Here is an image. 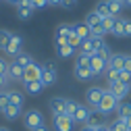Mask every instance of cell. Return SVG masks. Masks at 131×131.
Returning a JSON list of instances; mask_svg holds the SVG:
<instances>
[{"label":"cell","instance_id":"cell-1","mask_svg":"<svg viewBox=\"0 0 131 131\" xmlns=\"http://www.w3.org/2000/svg\"><path fill=\"white\" fill-rule=\"evenodd\" d=\"M44 123H46V121H44L42 110H38V108H29V110H25V114H23V125H25L29 131L38 129V127L44 125Z\"/></svg>","mask_w":131,"mask_h":131},{"label":"cell","instance_id":"cell-2","mask_svg":"<svg viewBox=\"0 0 131 131\" xmlns=\"http://www.w3.org/2000/svg\"><path fill=\"white\" fill-rule=\"evenodd\" d=\"M119 108V100H117V98H114L108 90L104 92V96H102V100H100V104H98V112H102L104 114V117H106V114H110V112H114V110H117Z\"/></svg>","mask_w":131,"mask_h":131},{"label":"cell","instance_id":"cell-3","mask_svg":"<svg viewBox=\"0 0 131 131\" xmlns=\"http://www.w3.org/2000/svg\"><path fill=\"white\" fill-rule=\"evenodd\" d=\"M117 100L121 102L123 98H127L131 94V83H121V81H108V88H106Z\"/></svg>","mask_w":131,"mask_h":131},{"label":"cell","instance_id":"cell-4","mask_svg":"<svg viewBox=\"0 0 131 131\" xmlns=\"http://www.w3.org/2000/svg\"><path fill=\"white\" fill-rule=\"evenodd\" d=\"M42 64L40 62H31V64H27V67L23 69V83H27V81H38V79H42Z\"/></svg>","mask_w":131,"mask_h":131},{"label":"cell","instance_id":"cell-5","mask_svg":"<svg viewBox=\"0 0 131 131\" xmlns=\"http://www.w3.org/2000/svg\"><path fill=\"white\" fill-rule=\"evenodd\" d=\"M104 92H106V90L100 88V85H92V88L85 92V102H88V106H90V108H98V104H100Z\"/></svg>","mask_w":131,"mask_h":131},{"label":"cell","instance_id":"cell-6","mask_svg":"<svg viewBox=\"0 0 131 131\" xmlns=\"http://www.w3.org/2000/svg\"><path fill=\"white\" fill-rule=\"evenodd\" d=\"M52 125H54V131H71L75 121L69 114H56V117H52Z\"/></svg>","mask_w":131,"mask_h":131},{"label":"cell","instance_id":"cell-7","mask_svg":"<svg viewBox=\"0 0 131 131\" xmlns=\"http://www.w3.org/2000/svg\"><path fill=\"white\" fill-rule=\"evenodd\" d=\"M21 48H23V38L19 36V34H13V38H10V42H8V46L4 48V54L6 56H10V58H15L17 54H21Z\"/></svg>","mask_w":131,"mask_h":131},{"label":"cell","instance_id":"cell-8","mask_svg":"<svg viewBox=\"0 0 131 131\" xmlns=\"http://www.w3.org/2000/svg\"><path fill=\"white\" fill-rule=\"evenodd\" d=\"M106 67H108V60H104L102 56H98V54L90 56V69H92V73H94V75L104 73V71H106Z\"/></svg>","mask_w":131,"mask_h":131},{"label":"cell","instance_id":"cell-9","mask_svg":"<svg viewBox=\"0 0 131 131\" xmlns=\"http://www.w3.org/2000/svg\"><path fill=\"white\" fill-rule=\"evenodd\" d=\"M48 106H50V110H52V117H56V114H64V108H67V98L56 96V98H52V100L48 102Z\"/></svg>","mask_w":131,"mask_h":131},{"label":"cell","instance_id":"cell-10","mask_svg":"<svg viewBox=\"0 0 131 131\" xmlns=\"http://www.w3.org/2000/svg\"><path fill=\"white\" fill-rule=\"evenodd\" d=\"M90 114H92V108H90V106L79 104L77 110H75V114H73V121H75V123H81V125H85L88 119H90Z\"/></svg>","mask_w":131,"mask_h":131},{"label":"cell","instance_id":"cell-11","mask_svg":"<svg viewBox=\"0 0 131 131\" xmlns=\"http://www.w3.org/2000/svg\"><path fill=\"white\" fill-rule=\"evenodd\" d=\"M75 77H77L79 81H90V79H94L96 75L92 73L90 64H75Z\"/></svg>","mask_w":131,"mask_h":131},{"label":"cell","instance_id":"cell-12","mask_svg":"<svg viewBox=\"0 0 131 131\" xmlns=\"http://www.w3.org/2000/svg\"><path fill=\"white\" fill-rule=\"evenodd\" d=\"M125 56H127V54H110V58H108V69L123 71V69H125Z\"/></svg>","mask_w":131,"mask_h":131},{"label":"cell","instance_id":"cell-13","mask_svg":"<svg viewBox=\"0 0 131 131\" xmlns=\"http://www.w3.org/2000/svg\"><path fill=\"white\" fill-rule=\"evenodd\" d=\"M8 79L10 81H21L23 79V67H19L15 60H10V64H8Z\"/></svg>","mask_w":131,"mask_h":131},{"label":"cell","instance_id":"cell-14","mask_svg":"<svg viewBox=\"0 0 131 131\" xmlns=\"http://www.w3.org/2000/svg\"><path fill=\"white\" fill-rule=\"evenodd\" d=\"M94 10H96V13L102 17V21H104V19H108V17H112L110 6H108V0H100V2H98V4L94 6ZM114 17H117V15H114Z\"/></svg>","mask_w":131,"mask_h":131},{"label":"cell","instance_id":"cell-15","mask_svg":"<svg viewBox=\"0 0 131 131\" xmlns=\"http://www.w3.org/2000/svg\"><path fill=\"white\" fill-rule=\"evenodd\" d=\"M73 31H75L81 40H90V38H92V29H90V25H85L83 21H81V23H75V25H73Z\"/></svg>","mask_w":131,"mask_h":131},{"label":"cell","instance_id":"cell-16","mask_svg":"<svg viewBox=\"0 0 131 131\" xmlns=\"http://www.w3.org/2000/svg\"><path fill=\"white\" fill-rule=\"evenodd\" d=\"M8 98H10V104H13V106L23 108V104H25V94H23V92H19V90H10V92H8Z\"/></svg>","mask_w":131,"mask_h":131},{"label":"cell","instance_id":"cell-17","mask_svg":"<svg viewBox=\"0 0 131 131\" xmlns=\"http://www.w3.org/2000/svg\"><path fill=\"white\" fill-rule=\"evenodd\" d=\"M85 125H88V127H94V129H98V127H100V125H104V114H102V112H98V110L94 108Z\"/></svg>","mask_w":131,"mask_h":131},{"label":"cell","instance_id":"cell-18","mask_svg":"<svg viewBox=\"0 0 131 131\" xmlns=\"http://www.w3.org/2000/svg\"><path fill=\"white\" fill-rule=\"evenodd\" d=\"M23 88H25V92L27 94H31V96H38L42 90H44V83L38 79V81H27V83H23Z\"/></svg>","mask_w":131,"mask_h":131},{"label":"cell","instance_id":"cell-19","mask_svg":"<svg viewBox=\"0 0 131 131\" xmlns=\"http://www.w3.org/2000/svg\"><path fill=\"white\" fill-rule=\"evenodd\" d=\"M85 25H90V29L92 27H98V25H102V17L98 15L96 10H90L88 15H85V21H83Z\"/></svg>","mask_w":131,"mask_h":131},{"label":"cell","instance_id":"cell-20","mask_svg":"<svg viewBox=\"0 0 131 131\" xmlns=\"http://www.w3.org/2000/svg\"><path fill=\"white\" fill-rule=\"evenodd\" d=\"M19 114H21V108H17V106H8V108H4L2 110V117L6 119V121H17L19 119Z\"/></svg>","mask_w":131,"mask_h":131},{"label":"cell","instance_id":"cell-21","mask_svg":"<svg viewBox=\"0 0 131 131\" xmlns=\"http://www.w3.org/2000/svg\"><path fill=\"white\" fill-rule=\"evenodd\" d=\"M56 54L60 58H71L75 54V48H71L69 44H62V46H56Z\"/></svg>","mask_w":131,"mask_h":131},{"label":"cell","instance_id":"cell-22","mask_svg":"<svg viewBox=\"0 0 131 131\" xmlns=\"http://www.w3.org/2000/svg\"><path fill=\"white\" fill-rule=\"evenodd\" d=\"M36 8H29V6H17V17L19 21H29L31 19V15H34Z\"/></svg>","mask_w":131,"mask_h":131},{"label":"cell","instance_id":"cell-23","mask_svg":"<svg viewBox=\"0 0 131 131\" xmlns=\"http://www.w3.org/2000/svg\"><path fill=\"white\" fill-rule=\"evenodd\" d=\"M13 60H15V62H17V64H19V67H23V69L27 67V64H31V62H34V58H31L29 54H25V52H21V54H17V56H15Z\"/></svg>","mask_w":131,"mask_h":131},{"label":"cell","instance_id":"cell-24","mask_svg":"<svg viewBox=\"0 0 131 131\" xmlns=\"http://www.w3.org/2000/svg\"><path fill=\"white\" fill-rule=\"evenodd\" d=\"M71 34H73V25H67V23L58 25V29H56V38H64L67 40Z\"/></svg>","mask_w":131,"mask_h":131},{"label":"cell","instance_id":"cell-25","mask_svg":"<svg viewBox=\"0 0 131 131\" xmlns=\"http://www.w3.org/2000/svg\"><path fill=\"white\" fill-rule=\"evenodd\" d=\"M10 38H13V34H10L8 29H0V50H4V48L8 46Z\"/></svg>","mask_w":131,"mask_h":131},{"label":"cell","instance_id":"cell-26","mask_svg":"<svg viewBox=\"0 0 131 131\" xmlns=\"http://www.w3.org/2000/svg\"><path fill=\"white\" fill-rule=\"evenodd\" d=\"M119 119L127 121V117H131V104H119Z\"/></svg>","mask_w":131,"mask_h":131},{"label":"cell","instance_id":"cell-27","mask_svg":"<svg viewBox=\"0 0 131 131\" xmlns=\"http://www.w3.org/2000/svg\"><path fill=\"white\" fill-rule=\"evenodd\" d=\"M56 79H58V75H50V73H42V83H44V88H48V85H54L56 83Z\"/></svg>","mask_w":131,"mask_h":131},{"label":"cell","instance_id":"cell-28","mask_svg":"<svg viewBox=\"0 0 131 131\" xmlns=\"http://www.w3.org/2000/svg\"><path fill=\"white\" fill-rule=\"evenodd\" d=\"M81 42H83V40H81V38H79V36L75 34V31H73V34H71V36L67 38V44H69L71 48H75V50H77V48L81 46Z\"/></svg>","mask_w":131,"mask_h":131},{"label":"cell","instance_id":"cell-29","mask_svg":"<svg viewBox=\"0 0 131 131\" xmlns=\"http://www.w3.org/2000/svg\"><path fill=\"white\" fill-rule=\"evenodd\" d=\"M8 106H10V98H8V92L4 90V92H0V112Z\"/></svg>","mask_w":131,"mask_h":131},{"label":"cell","instance_id":"cell-30","mask_svg":"<svg viewBox=\"0 0 131 131\" xmlns=\"http://www.w3.org/2000/svg\"><path fill=\"white\" fill-rule=\"evenodd\" d=\"M112 36H114V38H123V17H117V23H114V29H112Z\"/></svg>","mask_w":131,"mask_h":131},{"label":"cell","instance_id":"cell-31","mask_svg":"<svg viewBox=\"0 0 131 131\" xmlns=\"http://www.w3.org/2000/svg\"><path fill=\"white\" fill-rule=\"evenodd\" d=\"M114 23H117V17H114V15L102 21V25H104V29H106V34H112V29H114Z\"/></svg>","mask_w":131,"mask_h":131},{"label":"cell","instance_id":"cell-32","mask_svg":"<svg viewBox=\"0 0 131 131\" xmlns=\"http://www.w3.org/2000/svg\"><path fill=\"white\" fill-rule=\"evenodd\" d=\"M77 106H79V102H75V100H69V98H67V108H64V114L73 117V114H75V110H77Z\"/></svg>","mask_w":131,"mask_h":131},{"label":"cell","instance_id":"cell-33","mask_svg":"<svg viewBox=\"0 0 131 131\" xmlns=\"http://www.w3.org/2000/svg\"><path fill=\"white\" fill-rule=\"evenodd\" d=\"M108 6H110V13L119 17V13H121V8H123V2H119V0H108Z\"/></svg>","mask_w":131,"mask_h":131},{"label":"cell","instance_id":"cell-34","mask_svg":"<svg viewBox=\"0 0 131 131\" xmlns=\"http://www.w3.org/2000/svg\"><path fill=\"white\" fill-rule=\"evenodd\" d=\"M96 54H98V56H102V58H104V60H108V58H110V54H112V52H110V48H108V46H106V44H102V46H100V48H98V52H96Z\"/></svg>","mask_w":131,"mask_h":131},{"label":"cell","instance_id":"cell-35","mask_svg":"<svg viewBox=\"0 0 131 131\" xmlns=\"http://www.w3.org/2000/svg\"><path fill=\"white\" fill-rule=\"evenodd\" d=\"M104 36H106V29H104V25L92 27V38H102V40H104Z\"/></svg>","mask_w":131,"mask_h":131},{"label":"cell","instance_id":"cell-36","mask_svg":"<svg viewBox=\"0 0 131 131\" xmlns=\"http://www.w3.org/2000/svg\"><path fill=\"white\" fill-rule=\"evenodd\" d=\"M42 71H44V73H50V75H58L54 62H44V64H42Z\"/></svg>","mask_w":131,"mask_h":131},{"label":"cell","instance_id":"cell-37","mask_svg":"<svg viewBox=\"0 0 131 131\" xmlns=\"http://www.w3.org/2000/svg\"><path fill=\"white\" fill-rule=\"evenodd\" d=\"M123 38H131V19H123Z\"/></svg>","mask_w":131,"mask_h":131},{"label":"cell","instance_id":"cell-38","mask_svg":"<svg viewBox=\"0 0 131 131\" xmlns=\"http://www.w3.org/2000/svg\"><path fill=\"white\" fill-rule=\"evenodd\" d=\"M8 64H10V60L0 56V75H8Z\"/></svg>","mask_w":131,"mask_h":131},{"label":"cell","instance_id":"cell-39","mask_svg":"<svg viewBox=\"0 0 131 131\" xmlns=\"http://www.w3.org/2000/svg\"><path fill=\"white\" fill-rule=\"evenodd\" d=\"M119 81H121V83H131V73L129 71H119Z\"/></svg>","mask_w":131,"mask_h":131},{"label":"cell","instance_id":"cell-40","mask_svg":"<svg viewBox=\"0 0 131 131\" xmlns=\"http://www.w3.org/2000/svg\"><path fill=\"white\" fill-rule=\"evenodd\" d=\"M8 75H0V92H4L6 90V85H8Z\"/></svg>","mask_w":131,"mask_h":131},{"label":"cell","instance_id":"cell-41","mask_svg":"<svg viewBox=\"0 0 131 131\" xmlns=\"http://www.w3.org/2000/svg\"><path fill=\"white\" fill-rule=\"evenodd\" d=\"M60 6L62 8H73V6H77V0H62Z\"/></svg>","mask_w":131,"mask_h":131},{"label":"cell","instance_id":"cell-42","mask_svg":"<svg viewBox=\"0 0 131 131\" xmlns=\"http://www.w3.org/2000/svg\"><path fill=\"white\" fill-rule=\"evenodd\" d=\"M48 6V0H34V8H44Z\"/></svg>","mask_w":131,"mask_h":131},{"label":"cell","instance_id":"cell-43","mask_svg":"<svg viewBox=\"0 0 131 131\" xmlns=\"http://www.w3.org/2000/svg\"><path fill=\"white\" fill-rule=\"evenodd\" d=\"M125 71L131 73V56H125Z\"/></svg>","mask_w":131,"mask_h":131},{"label":"cell","instance_id":"cell-44","mask_svg":"<svg viewBox=\"0 0 131 131\" xmlns=\"http://www.w3.org/2000/svg\"><path fill=\"white\" fill-rule=\"evenodd\" d=\"M34 131H50V127L44 123V125H40V127H38V129H34Z\"/></svg>","mask_w":131,"mask_h":131},{"label":"cell","instance_id":"cell-45","mask_svg":"<svg viewBox=\"0 0 131 131\" xmlns=\"http://www.w3.org/2000/svg\"><path fill=\"white\" fill-rule=\"evenodd\" d=\"M96 131H110V125H106V123H104V125H100V127H98Z\"/></svg>","mask_w":131,"mask_h":131},{"label":"cell","instance_id":"cell-46","mask_svg":"<svg viewBox=\"0 0 131 131\" xmlns=\"http://www.w3.org/2000/svg\"><path fill=\"white\" fill-rule=\"evenodd\" d=\"M6 2H8V4H15V6H19V4H21V0H6Z\"/></svg>","mask_w":131,"mask_h":131},{"label":"cell","instance_id":"cell-47","mask_svg":"<svg viewBox=\"0 0 131 131\" xmlns=\"http://www.w3.org/2000/svg\"><path fill=\"white\" fill-rule=\"evenodd\" d=\"M60 2H62V0H48V4H54V6H56V4L60 6Z\"/></svg>","mask_w":131,"mask_h":131},{"label":"cell","instance_id":"cell-48","mask_svg":"<svg viewBox=\"0 0 131 131\" xmlns=\"http://www.w3.org/2000/svg\"><path fill=\"white\" fill-rule=\"evenodd\" d=\"M81 131H96L94 127H88V125H83V127H81Z\"/></svg>","mask_w":131,"mask_h":131},{"label":"cell","instance_id":"cell-49","mask_svg":"<svg viewBox=\"0 0 131 131\" xmlns=\"http://www.w3.org/2000/svg\"><path fill=\"white\" fill-rule=\"evenodd\" d=\"M125 125H127V129L131 131V117H127V121H125Z\"/></svg>","mask_w":131,"mask_h":131},{"label":"cell","instance_id":"cell-50","mask_svg":"<svg viewBox=\"0 0 131 131\" xmlns=\"http://www.w3.org/2000/svg\"><path fill=\"white\" fill-rule=\"evenodd\" d=\"M123 6H131V0H123Z\"/></svg>","mask_w":131,"mask_h":131},{"label":"cell","instance_id":"cell-51","mask_svg":"<svg viewBox=\"0 0 131 131\" xmlns=\"http://www.w3.org/2000/svg\"><path fill=\"white\" fill-rule=\"evenodd\" d=\"M0 131H10V129L8 127H0Z\"/></svg>","mask_w":131,"mask_h":131},{"label":"cell","instance_id":"cell-52","mask_svg":"<svg viewBox=\"0 0 131 131\" xmlns=\"http://www.w3.org/2000/svg\"><path fill=\"white\" fill-rule=\"evenodd\" d=\"M119 2H123V0H119Z\"/></svg>","mask_w":131,"mask_h":131},{"label":"cell","instance_id":"cell-53","mask_svg":"<svg viewBox=\"0 0 131 131\" xmlns=\"http://www.w3.org/2000/svg\"><path fill=\"white\" fill-rule=\"evenodd\" d=\"M129 104H131V102H129Z\"/></svg>","mask_w":131,"mask_h":131}]
</instances>
